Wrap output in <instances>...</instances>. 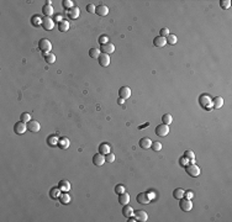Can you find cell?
<instances>
[{
	"label": "cell",
	"mask_w": 232,
	"mask_h": 222,
	"mask_svg": "<svg viewBox=\"0 0 232 222\" xmlns=\"http://www.w3.org/2000/svg\"><path fill=\"white\" fill-rule=\"evenodd\" d=\"M38 48H40V51L43 52V54H48L52 51V43L49 42L47 38H42V39H40V42H38Z\"/></svg>",
	"instance_id": "obj_1"
},
{
	"label": "cell",
	"mask_w": 232,
	"mask_h": 222,
	"mask_svg": "<svg viewBox=\"0 0 232 222\" xmlns=\"http://www.w3.org/2000/svg\"><path fill=\"white\" fill-rule=\"evenodd\" d=\"M179 207L180 210H183V211H190L191 209H193V203H191V200L190 199H184V197H181L180 201H179Z\"/></svg>",
	"instance_id": "obj_2"
},
{
	"label": "cell",
	"mask_w": 232,
	"mask_h": 222,
	"mask_svg": "<svg viewBox=\"0 0 232 222\" xmlns=\"http://www.w3.org/2000/svg\"><path fill=\"white\" fill-rule=\"evenodd\" d=\"M185 170H186V173H188L190 177H193V178H195V177L200 175V168H199L195 163H191V164L186 165Z\"/></svg>",
	"instance_id": "obj_3"
},
{
	"label": "cell",
	"mask_w": 232,
	"mask_h": 222,
	"mask_svg": "<svg viewBox=\"0 0 232 222\" xmlns=\"http://www.w3.org/2000/svg\"><path fill=\"white\" fill-rule=\"evenodd\" d=\"M168 133H169V127H168V125L162 124V125H158L156 127V135L157 136H159V137H166Z\"/></svg>",
	"instance_id": "obj_4"
},
{
	"label": "cell",
	"mask_w": 232,
	"mask_h": 222,
	"mask_svg": "<svg viewBox=\"0 0 232 222\" xmlns=\"http://www.w3.org/2000/svg\"><path fill=\"white\" fill-rule=\"evenodd\" d=\"M26 130H27V125L25 122H22V121H20V122H16L15 126H14V131H15V133L17 135H22L26 132Z\"/></svg>",
	"instance_id": "obj_5"
},
{
	"label": "cell",
	"mask_w": 232,
	"mask_h": 222,
	"mask_svg": "<svg viewBox=\"0 0 232 222\" xmlns=\"http://www.w3.org/2000/svg\"><path fill=\"white\" fill-rule=\"evenodd\" d=\"M134 215H135V218L137 221H141V222H146L148 220V215L143 210H137L136 212H134Z\"/></svg>",
	"instance_id": "obj_6"
},
{
	"label": "cell",
	"mask_w": 232,
	"mask_h": 222,
	"mask_svg": "<svg viewBox=\"0 0 232 222\" xmlns=\"http://www.w3.org/2000/svg\"><path fill=\"white\" fill-rule=\"evenodd\" d=\"M40 128H41V125L38 124V121H32L31 120V121H28L27 122V130L31 131V132H34V133L38 132Z\"/></svg>",
	"instance_id": "obj_7"
},
{
	"label": "cell",
	"mask_w": 232,
	"mask_h": 222,
	"mask_svg": "<svg viewBox=\"0 0 232 222\" xmlns=\"http://www.w3.org/2000/svg\"><path fill=\"white\" fill-rule=\"evenodd\" d=\"M42 26L46 31H51V30L54 27V22L51 17H45L42 19Z\"/></svg>",
	"instance_id": "obj_8"
},
{
	"label": "cell",
	"mask_w": 232,
	"mask_h": 222,
	"mask_svg": "<svg viewBox=\"0 0 232 222\" xmlns=\"http://www.w3.org/2000/svg\"><path fill=\"white\" fill-rule=\"evenodd\" d=\"M105 162H106V160H105V156L101 154V153H98V154H95L93 157V163L95 165H98V167H101Z\"/></svg>",
	"instance_id": "obj_9"
},
{
	"label": "cell",
	"mask_w": 232,
	"mask_h": 222,
	"mask_svg": "<svg viewBox=\"0 0 232 222\" xmlns=\"http://www.w3.org/2000/svg\"><path fill=\"white\" fill-rule=\"evenodd\" d=\"M119 95L121 99L124 100H127L130 96H131V89L128 86H122L120 90H119Z\"/></svg>",
	"instance_id": "obj_10"
},
{
	"label": "cell",
	"mask_w": 232,
	"mask_h": 222,
	"mask_svg": "<svg viewBox=\"0 0 232 222\" xmlns=\"http://www.w3.org/2000/svg\"><path fill=\"white\" fill-rule=\"evenodd\" d=\"M149 201H151V197H149V195L146 194V193H139V194L137 195V203H138V204L146 205V204L149 203Z\"/></svg>",
	"instance_id": "obj_11"
},
{
	"label": "cell",
	"mask_w": 232,
	"mask_h": 222,
	"mask_svg": "<svg viewBox=\"0 0 232 222\" xmlns=\"http://www.w3.org/2000/svg\"><path fill=\"white\" fill-rule=\"evenodd\" d=\"M95 14H98L99 16H106L109 14V7L106 5H103V4H100L96 6L95 9Z\"/></svg>",
	"instance_id": "obj_12"
},
{
	"label": "cell",
	"mask_w": 232,
	"mask_h": 222,
	"mask_svg": "<svg viewBox=\"0 0 232 222\" xmlns=\"http://www.w3.org/2000/svg\"><path fill=\"white\" fill-rule=\"evenodd\" d=\"M115 51V46L113 43H106V45H101V48H100V52L103 53H106V54H110V53H114Z\"/></svg>",
	"instance_id": "obj_13"
},
{
	"label": "cell",
	"mask_w": 232,
	"mask_h": 222,
	"mask_svg": "<svg viewBox=\"0 0 232 222\" xmlns=\"http://www.w3.org/2000/svg\"><path fill=\"white\" fill-rule=\"evenodd\" d=\"M98 59H99V64L101 66V67H107L110 64V57L106 53H101V54L99 56Z\"/></svg>",
	"instance_id": "obj_14"
},
{
	"label": "cell",
	"mask_w": 232,
	"mask_h": 222,
	"mask_svg": "<svg viewBox=\"0 0 232 222\" xmlns=\"http://www.w3.org/2000/svg\"><path fill=\"white\" fill-rule=\"evenodd\" d=\"M58 188L60 189L62 193H68V191L70 190V183L68 180H60L59 184H58Z\"/></svg>",
	"instance_id": "obj_15"
},
{
	"label": "cell",
	"mask_w": 232,
	"mask_h": 222,
	"mask_svg": "<svg viewBox=\"0 0 232 222\" xmlns=\"http://www.w3.org/2000/svg\"><path fill=\"white\" fill-rule=\"evenodd\" d=\"M151 146H152V141H151L149 138H147V137L141 138V141H139V147L142 148V149H148V148H151Z\"/></svg>",
	"instance_id": "obj_16"
},
{
	"label": "cell",
	"mask_w": 232,
	"mask_h": 222,
	"mask_svg": "<svg viewBox=\"0 0 232 222\" xmlns=\"http://www.w3.org/2000/svg\"><path fill=\"white\" fill-rule=\"evenodd\" d=\"M119 203L121 204V205H127L128 203H130V195H128V193H122V194H120L119 195Z\"/></svg>",
	"instance_id": "obj_17"
},
{
	"label": "cell",
	"mask_w": 232,
	"mask_h": 222,
	"mask_svg": "<svg viewBox=\"0 0 232 222\" xmlns=\"http://www.w3.org/2000/svg\"><path fill=\"white\" fill-rule=\"evenodd\" d=\"M79 14H80V11H79V7L78 6H73L70 10H68V16L70 19H73V20H75L77 17H79Z\"/></svg>",
	"instance_id": "obj_18"
},
{
	"label": "cell",
	"mask_w": 232,
	"mask_h": 222,
	"mask_svg": "<svg viewBox=\"0 0 232 222\" xmlns=\"http://www.w3.org/2000/svg\"><path fill=\"white\" fill-rule=\"evenodd\" d=\"M166 43H167L166 37H162V36H158V37H156V38L153 39V45H154L156 47H164Z\"/></svg>",
	"instance_id": "obj_19"
},
{
	"label": "cell",
	"mask_w": 232,
	"mask_h": 222,
	"mask_svg": "<svg viewBox=\"0 0 232 222\" xmlns=\"http://www.w3.org/2000/svg\"><path fill=\"white\" fill-rule=\"evenodd\" d=\"M69 145H70V142H69V139L67 137H62L58 141V147L60 149H67L69 147Z\"/></svg>",
	"instance_id": "obj_20"
},
{
	"label": "cell",
	"mask_w": 232,
	"mask_h": 222,
	"mask_svg": "<svg viewBox=\"0 0 232 222\" xmlns=\"http://www.w3.org/2000/svg\"><path fill=\"white\" fill-rule=\"evenodd\" d=\"M58 30L60 32H67L69 30V22L67 20H62L60 22H58Z\"/></svg>",
	"instance_id": "obj_21"
},
{
	"label": "cell",
	"mask_w": 232,
	"mask_h": 222,
	"mask_svg": "<svg viewBox=\"0 0 232 222\" xmlns=\"http://www.w3.org/2000/svg\"><path fill=\"white\" fill-rule=\"evenodd\" d=\"M122 215L125 216V217H131L134 215V209L131 207V206H128V204L127 205H124V209H122Z\"/></svg>",
	"instance_id": "obj_22"
},
{
	"label": "cell",
	"mask_w": 232,
	"mask_h": 222,
	"mask_svg": "<svg viewBox=\"0 0 232 222\" xmlns=\"http://www.w3.org/2000/svg\"><path fill=\"white\" fill-rule=\"evenodd\" d=\"M42 13H43V15H45V17H49L52 14H53V7H52V5H45L43 7H42Z\"/></svg>",
	"instance_id": "obj_23"
},
{
	"label": "cell",
	"mask_w": 232,
	"mask_h": 222,
	"mask_svg": "<svg viewBox=\"0 0 232 222\" xmlns=\"http://www.w3.org/2000/svg\"><path fill=\"white\" fill-rule=\"evenodd\" d=\"M224 105V99L221 98V96H216L214 100H213V106L215 109H221Z\"/></svg>",
	"instance_id": "obj_24"
},
{
	"label": "cell",
	"mask_w": 232,
	"mask_h": 222,
	"mask_svg": "<svg viewBox=\"0 0 232 222\" xmlns=\"http://www.w3.org/2000/svg\"><path fill=\"white\" fill-rule=\"evenodd\" d=\"M99 153H101L104 156H106L107 153H110V146L107 143H101L99 146Z\"/></svg>",
	"instance_id": "obj_25"
},
{
	"label": "cell",
	"mask_w": 232,
	"mask_h": 222,
	"mask_svg": "<svg viewBox=\"0 0 232 222\" xmlns=\"http://www.w3.org/2000/svg\"><path fill=\"white\" fill-rule=\"evenodd\" d=\"M184 157L189 160L190 163H195V154L193 150H186V152L184 153Z\"/></svg>",
	"instance_id": "obj_26"
},
{
	"label": "cell",
	"mask_w": 232,
	"mask_h": 222,
	"mask_svg": "<svg viewBox=\"0 0 232 222\" xmlns=\"http://www.w3.org/2000/svg\"><path fill=\"white\" fill-rule=\"evenodd\" d=\"M49 196H51L52 199H58L60 196V189L59 188L51 189V191H49Z\"/></svg>",
	"instance_id": "obj_27"
},
{
	"label": "cell",
	"mask_w": 232,
	"mask_h": 222,
	"mask_svg": "<svg viewBox=\"0 0 232 222\" xmlns=\"http://www.w3.org/2000/svg\"><path fill=\"white\" fill-rule=\"evenodd\" d=\"M184 194H185V191H184L183 189L178 188V189H175V190H174V193H173V196H174L175 199L180 200L181 197H184Z\"/></svg>",
	"instance_id": "obj_28"
},
{
	"label": "cell",
	"mask_w": 232,
	"mask_h": 222,
	"mask_svg": "<svg viewBox=\"0 0 232 222\" xmlns=\"http://www.w3.org/2000/svg\"><path fill=\"white\" fill-rule=\"evenodd\" d=\"M100 54H101V53H100V51H99L98 48H90V49H89V56L92 57L93 59L99 58V56H100Z\"/></svg>",
	"instance_id": "obj_29"
},
{
	"label": "cell",
	"mask_w": 232,
	"mask_h": 222,
	"mask_svg": "<svg viewBox=\"0 0 232 222\" xmlns=\"http://www.w3.org/2000/svg\"><path fill=\"white\" fill-rule=\"evenodd\" d=\"M172 121H173V117H172V115H169V114H166V115H163L162 116V124H164V125H170L172 124Z\"/></svg>",
	"instance_id": "obj_30"
},
{
	"label": "cell",
	"mask_w": 232,
	"mask_h": 222,
	"mask_svg": "<svg viewBox=\"0 0 232 222\" xmlns=\"http://www.w3.org/2000/svg\"><path fill=\"white\" fill-rule=\"evenodd\" d=\"M45 59L48 64H53L56 62V56L53 53H48V54H45Z\"/></svg>",
	"instance_id": "obj_31"
},
{
	"label": "cell",
	"mask_w": 232,
	"mask_h": 222,
	"mask_svg": "<svg viewBox=\"0 0 232 222\" xmlns=\"http://www.w3.org/2000/svg\"><path fill=\"white\" fill-rule=\"evenodd\" d=\"M166 41H167V43H169V45H175V43H177V36H175V35H172V34H169V35L167 36V38H166Z\"/></svg>",
	"instance_id": "obj_32"
},
{
	"label": "cell",
	"mask_w": 232,
	"mask_h": 222,
	"mask_svg": "<svg viewBox=\"0 0 232 222\" xmlns=\"http://www.w3.org/2000/svg\"><path fill=\"white\" fill-rule=\"evenodd\" d=\"M59 199H60V203H62L63 205L69 204V201H70V197H69V195H68L67 193H63L62 195L59 196Z\"/></svg>",
	"instance_id": "obj_33"
},
{
	"label": "cell",
	"mask_w": 232,
	"mask_h": 222,
	"mask_svg": "<svg viewBox=\"0 0 232 222\" xmlns=\"http://www.w3.org/2000/svg\"><path fill=\"white\" fill-rule=\"evenodd\" d=\"M32 25L34 26H40V25H42V19L38 15H35L32 17Z\"/></svg>",
	"instance_id": "obj_34"
},
{
	"label": "cell",
	"mask_w": 232,
	"mask_h": 222,
	"mask_svg": "<svg viewBox=\"0 0 232 222\" xmlns=\"http://www.w3.org/2000/svg\"><path fill=\"white\" fill-rule=\"evenodd\" d=\"M20 121H22V122H28V121H31V116H30V114L27 112H24L21 114V116H20Z\"/></svg>",
	"instance_id": "obj_35"
},
{
	"label": "cell",
	"mask_w": 232,
	"mask_h": 222,
	"mask_svg": "<svg viewBox=\"0 0 232 222\" xmlns=\"http://www.w3.org/2000/svg\"><path fill=\"white\" fill-rule=\"evenodd\" d=\"M151 147H152V149L156 150V152H159V150L162 149V143L160 142H152V146Z\"/></svg>",
	"instance_id": "obj_36"
},
{
	"label": "cell",
	"mask_w": 232,
	"mask_h": 222,
	"mask_svg": "<svg viewBox=\"0 0 232 222\" xmlns=\"http://www.w3.org/2000/svg\"><path fill=\"white\" fill-rule=\"evenodd\" d=\"M105 160H106L107 163H113L114 160H115V154H114V153H111V152L107 153V154L105 156Z\"/></svg>",
	"instance_id": "obj_37"
},
{
	"label": "cell",
	"mask_w": 232,
	"mask_h": 222,
	"mask_svg": "<svg viewBox=\"0 0 232 222\" xmlns=\"http://www.w3.org/2000/svg\"><path fill=\"white\" fill-rule=\"evenodd\" d=\"M58 141H59V139H58L56 136H51V137L48 138V143L51 145V146H57V145H58Z\"/></svg>",
	"instance_id": "obj_38"
},
{
	"label": "cell",
	"mask_w": 232,
	"mask_h": 222,
	"mask_svg": "<svg viewBox=\"0 0 232 222\" xmlns=\"http://www.w3.org/2000/svg\"><path fill=\"white\" fill-rule=\"evenodd\" d=\"M220 5H221V7H222V9H230L231 1H230V0H221Z\"/></svg>",
	"instance_id": "obj_39"
},
{
	"label": "cell",
	"mask_w": 232,
	"mask_h": 222,
	"mask_svg": "<svg viewBox=\"0 0 232 222\" xmlns=\"http://www.w3.org/2000/svg\"><path fill=\"white\" fill-rule=\"evenodd\" d=\"M125 191H126V189H125V186L124 185H116L115 186V193L116 194H122V193H125Z\"/></svg>",
	"instance_id": "obj_40"
},
{
	"label": "cell",
	"mask_w": 232,
	"mask_h": 222,
	"mask_svg": "<svg viewBox=\"0 0 232 222\" xmlns=\"http://www.w3.org/2000/svg\"><path fill=\"white\" fill-rule=\"evenodd\" d=\"M63 6H64L66 9H68V10H70V9L74 6V4H73L72 0H64V1H63Z\"/></svg>",
	"instance_id": "obj_41"
},
{
	"label": "cell",
	"mask_w": 232,
	"mask_h": 222,
	"mask_svg": "<svg viewBox=\"0 0 232 222\" xmlns=\"http://www.w3.org/2000/svg\"><path fill=\"white\" fill-rule=\"evenodd\" d=\"M95 9H96V6L94 4H88L87 5V11L90 13V14H95Z\"/></svg>",
	"instance_id": "obj_42"
},
{
	"label": "cell",
	"mask_w": 232,
	"mask_h": 222,
	"mask_svg": "<svg viewBox=\"0 0 232 222\" xmlns=\"http://www.w3.org/2000/svg\"><path fill=\"white\" fill-rule=\"evenodd\" d=\"M99 42L101 43V45H106V43H109V38H107V36H100Z\"/></svg>",
	"instance_id": "obj_43"
},
{
	"label": "cell",
	"mask_w": 232,
	"mask_h": 222,
	"mask_svg": "<svg viewBox=\"0 0 232 222\" xmlns=\"http://www.w3.org/2000/svg\"><path fill=\"white\" fill-rule=\"evenodd\" d=\"M168 35H169V30H168L167 27L160 30V36H162V37H167Z\"/></svg>",
	"instance_id": "obj_44"
},
{
	"label": "cell",
	"mask_w": 232,
	"mask_h": 222,
	"mask_svg": "<svg viewBox=\"0 0 232 222\" xmlns=\"http://www.w3.org/2000/svg\"><path fill=\"white\" fill-rule=\"evenodd\" d=\"M184 196H185L186 199H191V197H193V193H191V191H188L186 194H184Z\"/></svg>",
	"instance_id": "obj_45"
},
{
	"label": "cell",
	"mask_w": 232,
	"mask_h": 222,
	"mask_svg": "<svg viewBox=\"0 0 232 222\" xmlns=\"http://www.w3.org/2000/svg\"><path fill=\"white\" fill-rule=\"evenodd\" d=\"M117 101H119V104L121 105V104H124V101H125V100H124V99H121V98H120V99L117 100Z\"/></svg>",
	"instance_id": "obj_46"
},
{
	"label": "cell",
	"mask_w": 232,
	"mask_h": 222,
	"mask_svg": "<svg viewBox=\"0 0 232 222\" xmlns=\"http://www.w3.org/2000/svg\"><path fill=\"white\" fill-rule=\"evenodd\" d=\"M128 218H130V220H128V222H132V221H136V220H135L134 217H128Z\"/></svg>",
	"instance_id": "obj_47"
}]
</instances>
